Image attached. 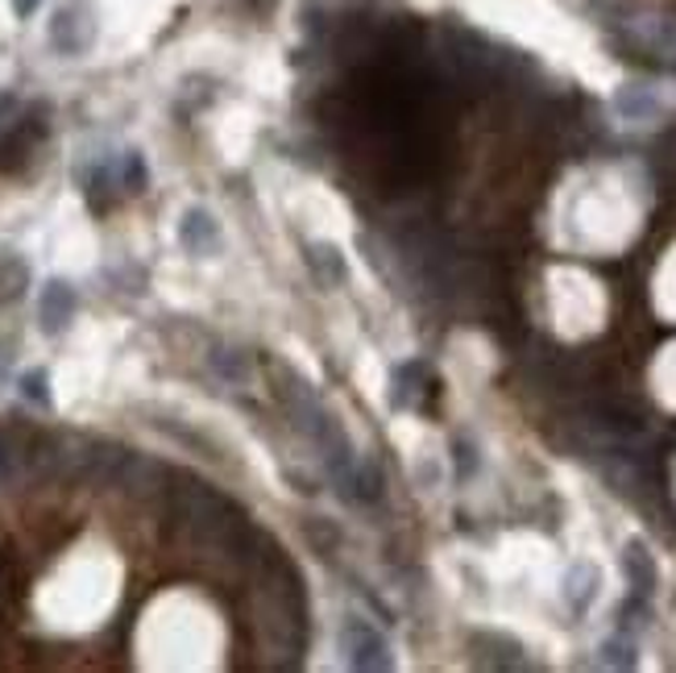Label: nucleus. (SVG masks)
I'll list each match as a JSON object with an SVG mask.
<instances>
[{"mask_svg": "<svg viewBox=\"0 0 676 673\" xmlns=\"http://www.w3.org/2000/svg\"><path fill=\"white\" fill-rule=\"evenodd\" d=\"M212 370L228 382H241L249 375V358L241 350H216V354H212Z\"/></svg>", "mask_w": 676, "mask_h": 673, "instance_id": "obj_17", "label": "nucleus"}, {"mask_svg": "<svg viewBox=\"0 0 676 673\" xmlns=\"http://www.w3.org/2000/svg\"><path fill=\"white\" fill-rule=\"evenodd\" d=\"M594 594H597V569L590 566V562H577V566L565 574V603H569L573 615H581V611H590Z\"/></svg>", "mask_w": 676, "mask_h": 673, "instance_id": "obj_11", "label": "nucleus"}, {"mask_svg": "<svg viewBox=\"0 0 676 673\" xmlns=\"http://www.w3.org/2000/svg\"><path fill=\"white\" fill-rule=\"evenodd\" d=\"M341 652H345L348 670H361V673L394 670L387 636L373 628L369 619H361V615H345V624H341Z\"/></svg>", "mask_w": 676, "mask_h": 673, "instance_id": "obj_3", "label": "nucleus"}, {"mask_svg": "<svg viewBox=\"0 0 676 673\" xmlns=\"http://www.w3.org/2000/svg\"><path fill=\"white\" fill-rule=\"evenodd\" d=\"M602 665H610V670H636V645H631L627 631H618V636H610L602 645Z\"/></svg>", "mask_w": 676, "mask_h": 673, "instance_id": "obj_16", "label": "nucleus"}, {"mask_svg": "<svg viewBox=\"0 0 676 673\" xmlns=\"http://www.w3.org/2000/svg\"><path fill=\"white\" fill-rule=\"evenodd\" d=\"M249 9H253V13H258V17H266L270 9H274V4H278V0H246Z\"/></svg>", "mask_w": 676, "mask_h": 673, "instance_id": "obj_23", "label": "nucleus"}, {"mask_svg": "<svg viewBox=\"0 0 676 673\" xmlns=\"http://www.w3.org/2000/svg\"><path fill=\"white\" fill-rule=\"evenodd\" d=\"M145 184H150V170H145L142 154H138V150L121 154V163H117V188H124L129 196H142Z\"/></svg>", "mask_w": 676, "mask_h": 673, "instance_id": "obj_15", "label": "nucleus"}, {"mask_svg": "<svg viewBox=\"0 0 676 673\" xmlns=\"http://www.w3.org/2000/svg\"><path fill=\"white\" fill-rule=\"evenodd\" d=\"M96 9L87 0H67L59 13L50 17V46L59 55H83L96 43Z\"/></svg>", "mask_w": 676, "mask_h": 673, "instance_id": "obj_4", "label": "nucleus"}, {"mask_svg": "<svg viewBox=\"0 0 676 673\" xmlns=\"http://www.w3.org/2000/svg\"><path fill=\"white\" fill-rule=\"evenodd\" d=\"M75 308H80V299H75V287H71L67 279H50V283L41 287V299H38L41 333H50V336L67 333V324L75 320Z\"/></svg>", "mask_w": 676, "mask_h": 673, "instance_id": "obj_6", "label": "nucleus"}, {"mask_svg": "<svg viewBox=\"0 0 676 673\" xmlns=\"http://www.w3.org/2000/svg\"><path fill=\"white\" fill-rule=\"evenodd\" d=\"M473 649L477 652V665H490V670H527V657L514 645L511 636H498V631H486V636H473Z\"/></svg>", "mask_w": 676, "mask_h": 673, "instance_id": "obj_9", "label": "nucleus"}, {"mask_svg": "<svg viewBox=\"0 0 676 673\" xmlns=\"http://www.w3.org/2000/svg\"><path fill=\"white\" fill-rule=\"evenodd\" d=\"M622 574H627V582L636 594H648L652 599V590H656V562H652V553L643 541H627L622 548Z\"/></svg>", "mask_w": 676, "mask_h": 673, "instance_id": "obj_10", "label": "nucleus"}, {"mask_svg": "<svg viewBox=\"0 0 676 673\" xmlns=\"http://www.w3.org/2000/svg\"><path fill=\"white\" fill-rule=\"evenodd\" d=\"M428 370L419 366V362H403V366H394V387H390V403L394 408H411V403H419V379H424Z\"/></svg>", "mask_w": 676, "mask_h": 673, "instance_id": "obj_14", "label": "nucleus"}, {"mask_svg": "<svg viewBox=\"0 0 676 673\" xmlns=\"http://www.w3.org/2000/svg\"><path fill=\"white\" fill-rule=\"evenodd\" d=\"M29 292V262L17 253H0V304H17Z\"/></svg>", "mask_w": 676, "mask_h": 673, "instance_id": "obj_13", "label": "nucleus"}, {"mask_svg": "<svg viewBox=\"0 0 676 673\" xmlns=\"http://www.w3.org/2000/svg\"><path fill=\"white\" fill-rule=\"evenodd\" d=\"M274 391H278V400H283V408H287L290 424H295V428L320 449L324 470L336 479V474L353 462V449H348L345 428L336 424V416L320 403V395L311 391L308 382L299 379V375H290V370H283V366H274Z\"/></svg>", "mask_w": 676, "mask_h": 673, "instance_id": "obj_1", "label": "nucleus"}, {"mask_svg": "<svg viewBox=\"0 0 676 673\" xmlns=\"http://www.w3.org/2000/svg\"><path fill=\"white\" fill-rule=\"evenodd\" d=\"M615 38L627 59L676 75V13H668V9H636V13L618 17Z\"/></svg>", "mask_w": 676, "mask_h": 673, "instance_id": "obj_2", "label": "nucleus"}, {"mask_svg": "<svg viewBox=\"0 0 676 673\" xmlns=\"http://www.w3.org/2000/svg\"><path fill=\"white\" fill-rule=\"evenodd\" d=\"M4 366H9V354H4V345H0V375H4Z\"/></svg>", "mask_w": 676, "mask_h": 673, "instance_id": "obj_24", "label": "nucleus"}, {"mask_svg": "<svg viewBox=\"0 0 676 673\" xmlns=\"http://www.w3.org/2000/svg\"><path fill=\"white\" fill-rule=\"evenodd\" d=\"M179 241H183L187 253L212 258V253L221 250V225H216V216L207 209H187L179 216Z\"/></svg>", "mask_w": 676, "mask_h": 673, "instance_id": "obj_7", "label": "nucleus"}, {"mask_svg": "<svg viewBox=\"0 0 676 673\" xmlns=\"http://www.w3.org/2000/svg\"><path fill=\"white\" fill-rule=\"evenodd\" d=\"M618 108H622V113H631V117H643V113H652V108H656V101H652V96H643L639 87H622V92H618Z\"/></svg>", "mask_w": 676, "mask_h": 673, "instance_id": "obj_19", "label": "nucleus"}, {"mask_svg": "<svg viewBox=\"0 0 676 673\" xmlns=\"http://www.w3.org/2000/svg\"><path fill=\"white\" fill-rule=\"evenodd\" d=\"M308 267H311V274L320 279V287H336V283L345 279V258H341V250L329 246V241H311Z\"/></svg>", "mask_w": 676, "mask_h": 673, "instance_id": "obj_12", "label": "nucleus"}, {"mask_svg": "<svg viewBox=\"0 0 676 673\" xmlns=\"http://www.w3.org/2000/svg\"><path fill=\"white\" fill-rule=\"evenodd\" d=\"M38 4L41 0H13V13H17V17H34V13H38Z\"/></svg>", "mask_w": 676, "mask_h": 673, "instance_id": "obj_22", "label": "nucleus"}, {"mask_svg": "<svg viewBox=\"0 0 676 673\" xmlns=\"http://www.w3.org/2000/svg\"><path fill=\"white\" fill-rule=\"evenodd\" d=\"M336 486H341V495L353 499V504H378L382 499V470L373 462H361V458H353V462L336 474Z\"/></svg>", "mask_w": 676, "mask_h": 673, "instance_id": "obj_8", "label": "nucleus"}, {"mask_svg": "<svg viewBox=\"0 0 676 673\" xmlns=\"http://www.w3.org/2000/svg\"><path fill=\"white\" fill-rule=\"evenodd\" d=\"M17 470V449H13V437H9V428L0 424V479H9Z\"/></svg>", "mask_w": 676, "mask_h": 673, "instance_id": "obj_21", "label": "nucleus"}, {"mask_svg": "<svg viewBox=\"0 0 676 673\" xmlns=\"http://www.w3.org/2000/svg\"><path fill=\"white\" fill-rule=\"evenodd\" d=\"M452 458H456V479H470L473 470H477V453H473L470 437H456L452 441Z\"/></svg>", "mask_w": 676, "mask_h": 673, "instance_id": "obj_20", "label": "nucleus"}, {"mask_svg": "<svg viewBox=\"0 0 676 673\" xmlns=\"http://www.w3.org/2000/svg\"><path fill=\"white\" fill-rule=\"evenodd\" d=\"M46 108L34 105L21 121H13L9 133H0V175H13L29 163V150L38 146L41 138H46Z\"/></svg>", "mask_w": 676, "mask_h": 673, "instance_id": "obj_5", "label": "nucleus"}, {"mask_svg": "<svg viewBox=\"0 0 676 673\" xmlns=\"http://www.w3.org/2000/svg\"><path fill=\"white\" fill-rule=\"evenodd\" d=\"M21 395H25L29 403H38V408H50V379H46L41 366H34V370L21 375Z\"/></svg>", "mask_w": 676, "mask_h": 673, "instance_id": "obj_18", "label": "nucleus"}]
</instances>
